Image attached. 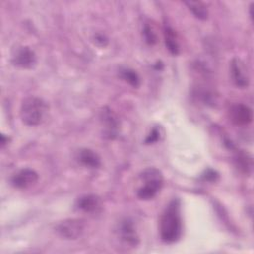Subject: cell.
<instances>
[{
    "mask_svg": "<svg viewBox=\"0 0 254 254\" xmlns=\"http://www.w3.org/2000/svg\"><path fill=\"white\" fill-rule=\"evenodd\" d=\"M11 62L21 68H32L37 63V58L32 49L27 46H19L13 50Z\"/></svg>",
    "mask_w": 254,
    "mask_h": 254,
    "instance_id": "cell-5",
    "label": "cell"
},
{
    "mask_svg": "<svg viewBox=\"0 0 254 254\" xmlns=\"http://www.w3.org/2000/svg\"><path fill=\"white\" fill-rule=\"evenodd\" d=\"M38 179H39V175L35 170L30 168H24L18 171L17 173H15L11 177L10 182L14 188L27 189L33 186L34 184H36Z\"/></svg>",
    "mask_w": 254,
    "mask_h": 254,
    "instance_id": "cell-8",
    "label": "cell"
},
{
    "mask_svg": "<svg viewBox=\"0 0 254 254\" xmlns=\"http://www.w3.org/2000/svg\"><path fill=\"white\" fill-rule=\"evenodd\" d=\"M230 75L237 87L245 88L249 85V74L245 64L239 59L234 58L230 63Z\"/></svg>",
    "mask_w": 254,
    "mask_h": 254,
    "instance_id": "cell-7",
    "label": "cell"
},
{
    "mask_svg": "<svg viewBox=\"0 0 254 254\" xmlns=\"http://www.w3.org/2000/svg\"><path fill=\"white\" fill-rule=\"evenodd\" d=\"M140 180L143 183L137 190V196L142 200L154 198L163 187V175L157 168H147L140 174Z\"/></svg>",
    "mask_w": 254,
    "mask_h": 254,
    "instance_id": "cell-3",
    "label": "cell"
},
{
    "mask_svg": "<svg viewBox=\"0 0 254 254\" xmlns=\"http://www.w3.org/2000/svg\"><path fill=\"white\" fill-rule=\"evenodd\" d=\"M75 207L87 213H97L102 208V202L100 197L95 194H83L76 199Z\"/></svg>",
    "mask_w": 254,
    "mask_h": 254,
    "instance_id": "cell-10",
    "label": "cell"
},
{
    "mask_svg": "<svg viewBox=\"0 0 254 254\" xmlns=\"http://www.w3.org/2000/svg\"><path fill=\"white\" fill-rule=\"evenodd\" d=\"M100 118L104 124V133L106 134V136L110 139L116 137L119 128V121L116 115L112 112V110L107 107L103 108L100 112Z\"/></svg>",
    "mask_w": 254,
    "mask_h": 254,
    "instance_id": "cell-11",
    "label": "cell"
},
{
    "mask_svg": "<svg viewBox=\"0 0 254 254\" xmlns=\"http://www.w3.org/2000/svg\"><path fill=\"white\" fill-rule=\"evenodd\" d=\"M118 237L127 246L135 247L139 244V235L134 222L130 218H124L118 225Z\"/></svg>",
    "mask_w": 254,
    "mask_h": 254,
    "instance_id": "cell-6",
    "label": "cell"
},
{
    "mask_svg": "<svg viewBox=\"0 0 254 254\" xmlns=\"http://www.w3.org/2000/svg\"><path fill=\"white\" fill-rule=\"evenodd\" d=\"M164 35H165V44L169 52L172 55H178L180 52V47L178 44L175 31L170 26H165Z\"/></svg>",
    "mask_w": 254,
    "mask_h": 254,
    "instance_id": "cell-13",
    "label": "cell"
},
{
    "mask_svg": "<svg viewBox=\"0 0 254 254\" xmlns=\"http://www.w3.org/2000/svg\"><path fill=\"white\" fill-rule=\"evenodd\" d=\"M228 113H229L230 120L235 125H239V126H244L249 124L253 118L252 109L243 103H236L231 105Z\"/></svg>",
    "mask_w": 254,
    "mask_h": 254,
    "instance_id": "cell-9",
    "label": "cell"
},
{
    "mask_svg": "<svg viewBox=\"0 0 254 254\" xmlns=\"http://www.w3.org/2000/svg\"><path fill=\"white\" fill-rule=\"evenodd\" d=\"M94 42L99 47H105L108 44V39L104 34L97 33L94 36Z\"/></svg>",
    "mask_w": 254,
    "mask_h": 254,
    "instance_id": "cell-18",
    "label": "cell"
},
{
    "mask_svg": "<svg viewBox=\"0 0 254 254\" xmlns=\"http://www.w3.org/2000/svg\"><path fill=\"white\" fill-rule=\"evenodd\" d=\"M185 4L188 6L189 10L193 14V16L199 20H206L208 16V11L206 6L200 1H187Z\"/></svg>",
    "mask_w": 254,
    "mask_h": 254,
    "instance_id": "cell-14",
    "label": "cell"
},
{
    "mask_svg": "<svg viewBox=\"0 0 254 254\" xmlns=\"http://www.w3.org/2000/svg\"><path fill=\"white\" fill-rule=\"evenodd\" d=\"M160 138V130L158 127H154L152 129V131L150 132V134L147 136V138L145 139V143L146 144H153L155 142H157Z\"/></svg>",
    "mask_w": 254,
    "mask_h": 254,
    "instance_id": "cell-17",
    "label": "cell"
},
{
    "mask_svg": "<svg viewBox=\"0 0 254 254\" xmlns=\"http://www.w3.org/2000/svg\"><path fill=\"white\" fill-rule=\"evenodd\" d=\"M84 221L78 218H68L61 221L56 230L64 239H77L84 231Z\"/></svg>",
    "mask_w": 254,
    "mask_h": 254,
    "instance_id": "cell-4",
    "label": "cell"
},
{
    "mask_svg": "<svg viewBox=\"0 0 254 254\" xmlns=\"http://www.w3.org/2000/svg\"><path fill=\"white\" fill-rule=\"evenodd\" d=\"M160 237L166 243L177 242L183 232V220L181 214V201L172 199L165 207L159 223Z\"/></svg>",
    "mask_w": 254,
    "mask_h": 254,
    "instance_id": "cell-1",
    "label": "cell"
},
{
    "mask_svg": "<svg viewBox=\"0 0 254 254\" xmlns=\"http://www.w3.org/2000/svg\"><path fill=\"white\" fill-rule=\"evenodd\" d=\"M143 37L148 45H155L158 42L157 34L149 24H145L143 27Z\"/></svg>",
    "mask_w": 254,
    "mask_h": 254,
    "instance_id": "cell-16",
    "label": "cell"
},
{
    "mask_svg": "<svg viewBox=\"0 0 254 254\" xmlns=\"http://www.w3.org/2000/svg\"><path fill=\"white\" fill-rule=\"evenodd\" d=\"M77 160L83 166L90 168V169H97L101 165L100 157L91 149H81L78 152Z\"/></svg>",
    "mask_w": 254,
    "mask_h": 254,
    "instance_id": "cell-12",
    "label": "cell"
},
{
    "mask_svg": "<svg viewBox=\"0 0 254 254\" xmlns=\"http://www.w3.org/2000/svg\"><path fill=\"white\" fill-rule=\"evenodd\" d=\"M119 75L123 80L133 87H138L140 85V77L138 73L129 67H121L119 70Z\"/></svg>",
    "mask_w": 254,
    "mask_h": 254,
    "instance_id": "cell-15",
    "label": "cell"
},
{
    "mask_svg": "<svg viewBox=\"0 0 254 254\" xmlns=\"http://www.w3.org/2000/svg\"><path fill=\"white\" fill-rule=\"evenodd\" d=\"M48 108V104L44 99L37 96H28L21 103L20 117L24 124L37 126L45 120Z\"/></svg>",
    "mask_w": 254,
    "mask_h": 254,
    "instance_id": "cell-2",
    "label": "cell"
}]
</instances>
